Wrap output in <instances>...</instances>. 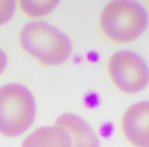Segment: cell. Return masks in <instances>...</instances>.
<instances>
[{
  "label": "cell",
  "instance_id": "7a4b0ae2",
  "mask_svg": "<svg viewBox=\"0 0 149 147\" xmlns=\"http://www.w3.org/2000/svg\"><path fill=\"white\" fill-rule=\"evenodd\" d=\"M36 114V102L28 88L11 83L0 88V133L17 137L32 126Z\"/></svg>",
  "mask_w": 149,
  "mask_h": 147
},
{
  "label": "cell",
  "instance_id": "8992f818",
  "mask_svg": "<svg viewBox=\"0 0 149 147\" xmlns=\"http://www.w3.org/2000/svg\"><path fill=\"white\" fill-rule=\"evenodd\" d=\"M55 127L64 129L68 133L72 147H99V141L92 128L76 114L60 116L56 120Z\"/></svg>",
  "mask_w": 149,
  "mask_h": 147
},
{
  "label": "cell",
  "instance_id": "30bf717a",
  "mask_svg": "<svg viewBox=\"0 0 149 147\" xmlns=\"http://www.w3.org/2000/svg\"><path fill=\"white\" fill-rule=\"evenodd\" d=\"M7 64V57L6 54L4 53V51L0 50V74L4 70L5 66Z\"/></svg>",
  "mask_w": 149,
  "mask_h": 147
},
{
  "label": "cell",
  "instance_id": "52a82bcc",
  "mask_svg": "<svg viewBox=\"0 0 149 147\" xmlns=\"http://www.w3.org/2000/svg\"><path fill=\"white\" fill-rule=\"evenodd\" d=\"M22 147H72V140L64 129L42 127L27 137Z\"/></svg>",
  "mask_w": 149,
  "mask_h": 147
},
{
  "label": "cell",
  "instance_id": "277c9868",
  "mask_svg": "<svg viewBox=\"0 0 149 147\" xmlns=\"http://www.w3.org/2000/svg\"><path fill=\"white\" fill-rule=\"evenodd\" d=\"M108 70L116 85L127 93H137L148 83V68L141 56L122 50L111 56Z\"/></svg>",
  "mask_w": 149,
  "mask_h": 147
},
{
  "label": "cell",
  "instance_id": "6da1fadb",
  "mask_svg": "<svg viewBox=\"0 0 149 147\" xmlns=\"http://www.w3.org/2000/svg\"><path fill=\"white\" fill-rule=\"evenodd\" d=\"M24 50L46 65H58L70 57L68 37L45 22H33L24 27L19 36Z\"/></svg>",
  "mask_w": 149,
  "mask_h": 147
},
{
  "label": "cell",
  "instance_id": "9c48e42d",
  "mask_svg": "<svg viewBox=\"0 0 149 147\" xmlns=\"http://www.w3.org/2000/svg\"><path fill=\"white\" fill-rule=\"evenodd\" d=\"M15 1H0V26L7 23L15 13Z\"/></svg>",
  "mask_w": 149,
  "mask_h": 147
},
{
  "label": "cell",
  "instance_id": "ba28073f",
  "mask_svg": "<svg viewBox=\"0 0 149 147\" xmlns=\"http://www.w3.org/2000/svg\"><path fill=\"white\" fill-rule=\"evenodd\" d=\"M58 1H23L21 5L26 13L32 17H41L51 11Z\"/></svg>",
  "mask_w": 149,
  "mask_h": 147
},
{
  "label": "cell",
  "instance_id": "3957f363",
  "mask_svg": "<svg viewBox=\"0 0 149 147\" xmlns=\"http://www.w3.org/2000/svg\"><path fill=\"white\" fill-rule=\"evenodd\" d=\"M104 33L116 42L133 41L146 29L148 17L136 1H112L104 7L100 17Z\"/></svg>",
  "mask_w": 149,
  "mask_h": 147
},
{
  "label": "cell",
  "instance_id": "5b68a950",
  "mask_svg": "<svg viewBox=\"0 0 149 147\" xmlns=\"http://www.w3.org/2000/svg\"><path fill=\"white\" fill-rule=\"evenodd\" d=\"M149 103L139 102L132 105L124 114L123 129L125 135L137 147H148Z\"/></svg>",
  "mask_w": 149,
  "mask_h": 147
}]
</instances>
